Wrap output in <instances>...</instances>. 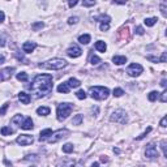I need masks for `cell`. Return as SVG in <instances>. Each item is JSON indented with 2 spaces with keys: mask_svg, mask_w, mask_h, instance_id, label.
Returning <instances> with one entry per match:
<instances>
[{
  "mask_svg": "<svg viewBox=\"0 0 167 167\" xmlns=\"http://www.w3.org/2000/svg\"><path fill=\"white\" fill-rule=\"evenodd\" d=\"M52 76L48 73H42L38 75L34 78L33 84L30 86V90L33 93V95L36 98H42V97L47 95L52 90Z\"/></svg>",
  "mask_w": 167,
  "mask_h": 167,
  "instance_id": "cell-1",
  "label": "cell"
},
{
  "mask_svg": "<svg viewBox=\"0 0 167 167\" xmlns=\"http://www.w3.org/2000/svg\"><path fill=\"white\" fill-rule=\"evenodd\" d=\"M68 65L67 60L60 59V58H54V59L46 61V63H41L39 67L41 68H45V69H52V71H60V69L65 68Z\"/></svg>",
  "mask_w": 167,
  "mask_h": 167,
  "instance_id": "cell-2",
  "label": "cell"
},
{
  "mask_svg": "<svg viewBox=\"0 0 167 167\" xmlns=\"http://www.w3.org/2000/svg\"><path fill=\"white\" fill-rule=\"evenodd\" d=\"M89 94L95 101H103L110 95V90L104 86H92L89 89Z\"/></svg>",
  "mask_w": 167,
  "mask_h": 167,
  "instance_id": "cell-3",
  "label": "cell"
},
{
  "mask_svg": "<svg viewBox=\"0 0 167 167\" xmlns=\"http://www.w3.org/2000/svg\"><path fill=\"white\" fill-rule=\"evenodd\" d=\"M72 111H73V104L67 103V102H64V103H60L59 106H58V108H56L58 120H59V122H63V120H65V119L72 114Z\"/></svg>",
  "mask_w": 167,
  "mask_h": 167,
  "instance_id": "cell-4",
  "label": "cell"
},
{
  "mask_svg": "<svg viewBox=\"0 0 167 167\" xmlns=\"http://www.w3.org/2000/svg\"><path fill=\"white\" fill-rule=\"evenodd\" d=\"M68 136H69V131L64 128V129H59L56 132H52V134L47 139V141H48V144H56V142H59L60 140L67 139Z\"/></svg>",
  "mask_w": 167,
  "mask_h": 167,
  "instance_id": "cell-5",
  "label": "cell"
},
{
  "mask_svg": "<svg viewBox=\"0 0 167 167\" xmlns=\"http://www.w3.org/2000/svg\"><path fill=\"white\" fill-rule=\"evenodd\" d=\"M110 120L111 122H115V123H122V124H125L128 122V116H127V112L124 110H116L111 114L110 116Z\"/></svg>",
  "mask_w": 167,
  "mask_h": 167,
  "instance_id": "cell-6",
  "label": "cell"
},
{
  "mask_svg": "<svg viewBox=\"0 0 167 167\" xmlns=\"http://www.w3.org/2000/svg\"><path fill=\"white\" fill-rule=\"evenodd\" d=\"M142 72H144V68L141 64H139V63H132L127 68V73L131 77H139Z\"/></svg>",
  "mask_w": 167,
  "mask_h": 167,
  "instance_id": "cell-7",
  "label": "cell"
},
{
  "mask_svg": "<svg viewBox=\"0 0 167 167\" xmlns=\"http://www.w3.org/2000/svg\"><path fill=\"white\" fill-rule=\"evenodd\" d=\"M16 142L21 146H28V145H30V144L34 142V137L30 136V134H21V136L17 137Z\"/></svg>",
  "mask_w": 167,
  "mask_h": 167,
  "instance_id": "cell-8",
  "label": "cell"
},
{
  "mask_svg": "<svg viewBox=\"0 0 167 167\" xmlns=\"http://www.w3.org/2000/svg\"><path fill=\"white\" fill-rule=\"evenodd\" d=\"M16 69L13 68V67H8V68H4L0 71V82H3V81H7L9 80L11 77L13 76V73Z\"/></svg>",
  "mask_w": 167,
  "mask_h": 167,
  "instance_id": "cell-9",
  "label": "cell"
},
{
  "mask_svg": "<svg viewBox=\"0 0 167 167\" xmlns=\"http://www.w3.org/2000/svg\"><path fill=\"white\" fill-rule=\"evenodd\" d=\"M145 157L146 158H157L158 157V150H157V146H155L154 142H150L148 146H146V150H145Z\"/></svg>",
  "mask_w": 167,
  "mask_h": 167,
  "instance_id": "cell-10",
  "label": "cell"
},
{
  "mask_svg": "<svg viewBox=\"0 0 167 167\" xmlns=\"http://www.w3.org/2000/svg\"><path fill=\"white\" fill-rule=\"evenodd\" d=\"M67 55L69 58H80L82 55V50L78 47L77 45H72L71 47L67 50Z\"/></svg>",
  "mask_w": 167,
  "mask_h": 167,
  "instance_id": "cell-11",
  "label": "cell"
},
{
  "mask_svg": "<svg viewBox=\"0 0 167 167\" xmlns=\"http://www.w3.org/2000/svg\"><path fill=\"white\" fill-rule=\"evenodd\" d=\"M36 47H37L36 42H25L24 45H22V50H24V52H26V54L33 52L34 50H36Z\"/></svg>",
  "mask_w": 167,
  "mask_h": 167,
  "instance_id": "cell-12",
  "label": "cell"
},
{
  "mask_svg": "<svg viewBox=\"0 0 167 167\" xmlns=\"http://www.w3.org/2000/svg\"><path fill=\"white\" fill-rule=\"evenodd\" d=\"M33 120H31V118H25V120L22 122V124H21V128L22 129H25V131H30V129H33Z\"/></svg>",
  "mask_w": 167,
  "mask_h": 167,
  "instance_id": "cell-13",
  "label": "cell"
},
{
  "mask_svg": "<svg viewBox=\"0 0 167 167\" xmlns=\"http://www.w3.org/2000/svg\"><path fill=\"white\" fill-rule=\"evenodd\" d=\"M127 56H123V55H115L112 58V61L116 64V65H123V64L127 63Z\"/></svg>",
  "mask_w": 167,
  "mask_h": 167,
  "instance_id": "cell-14",
  "label": "cell"
},
{
  "mask_svg": "<svg viewBox=\"0 0 167 167\" xmlns=\"http://www.w3.org/2000/svg\"><path fill=\"white\" fill-rule=\"evenodd\" d=\"M18 99H20V102H21V103H24V104H29V103H30V95L26 94L25 92L18 93Z\"/></svg>",
  "mask_w": 167,
  "mask_h": 167,
  "instance_id": "cell-15",
  "label": "cell"
},
{
  "mask_svg": "<svg viewBox=\"0 0 167 167\" xmlns=\"http://www.w3.org/2000/svg\"><path fill=\"white\" fill-rule=\"evenodd\" d=\"M52 134V131L50 129V128H46V129H43L42 132H41V134H39V141L42 142V141H45V140H47L50 136Z\"/></svg>",
  "mask_w": 167,
  "mask_h": 167,
  "instance_id": "cell-16",
  "label": "cell"
},
{
  "mask_svg": "<svg viewBox=\"0 0 167 167\" xmlns=\"http://www.w3.org/2000/svg\"><path fill=\"white\" fill-rule=\"evenodd\" d=\"M95 50H98L99 52H106V50H107L106 42H103V41H98V42H95Z\"/></svg>",
  "mask_w": 167,
  "mask_h": 167,
  "instance_id": "cell-17",
  "label": "cell"
},
{
  "mask_svg": "<svg viewBox=\"0 0 167 167\" xmlns=\"http://www.w3.org/2000/svg\"><path fill=\"white\" fill-rule=\"evenodd\" d=\"M94 20H97V21H101L102 24H110L111 17L107 16V14H99L98 17H94Z\"/></svg>",
  "mask_w": 167,
  "mask_h": 167,
  "instance_id": "cell-18",
  "label": "cell"
},
{
  "mask_svg": "<svg viewBox=\"0 0 167 167\" xmlns=\"http://www.w3.org/2000/svg\"><path fill=\"white\" fill-rule=\"evenodd\" d=\"M69 90H71V87L68 86V84L67 82H63V84H60L59 86H58V92L63 93V94H68Z\"/></svg>",
  "mask_w": 167,
  "mask_h": 167,
  "instance_id": "cell-19",
  "label": "cell"
},
{
  "mask_svg": "<svg viewBox=\"0 0 167 167\" xmlns=\"http://www.w3.org/2000/svg\"><path fill=\"white\" fill-rule=\"evenodd\" d=\"M37 114L41 116H47L50 114V107H46V106H42V107H38L37 108Z\"/></svg>",
  "mask_w": 167,
  "mask_h": 167,
  "instance_id": "cell-20",
  "label": "cell"
},
{
  "mask_svg": "<svg viewBox=\"0 0 167 167\" xmlns=\"http://www.w3.org/2000/svg\"><path fill=\"white\" fill-rule=\"evenodd\" d=\"M90 39H92L90 34H82V36L78 37V42H80L81 45H87V43L90 42Z\"/></svg>",
  "mask_w": 167,
  "mask_h": 167,
  "instance_id": "cell-21",
  "label": "cell"
},
{
  "mask_svg": "<svg viewBox=\"0 0 167 167\" xmlns=\"http://www.w3.org/2000/svg\"><path fill=\"white\" fill-rule=\"evenodd\" d=\"M0 133H1L3 136H11V134L14 133V131H13L11 127H7V125H4V127H1V129H0Z\"/></svg>",
  "mask_w": 167,
  "mask_h": 167,
  "instance_id": "cell-22",
  "label": "cell"
},
{
  "mask_svg": "<svg viewBox=\"0 0 167 167\" xmlns=\"http://www.w3.org/2000/svg\"><path fill=\"white\" fill-rule=\"evenodd\" d=\"M67 84H68V86H69V87H75V89H76V87H78V86L81 85V82L77 80V78H73V77L69 78L68 82H67Z\"/></svg>",
  "mask_w": 167,
  "mask_h": 167,
  "instance_id": "cell-23",
  "label": "cell"
},
{
  "mask_svg": "<svg viewBox=\"0 0 167 167\" xmlns=\"http://www.w3.org/2000/svg\"><path fill=\"white\" fill-rule=\"evenodd\" d=\"M157 21H158L157 17H150V18H145L144 24H145L146 26H149V28H151V26H154L155 24H157Z\"/></svg>",
  "mask_w": 167,
  "mask_h": 167,
  "instance_id": "cell-24",
  "label": "cell"
},
{
  "mask_svg": "<svg viewBox=\"0 0 167 167\" xmlns=\"http://www.w3.org/2000/svg\"><path fill=\"white\" fill-rule=\"evenodd\" d=\"M25 120V118L22 115H16V116H13V119H12V123L13 124H17L18 127H21V124H22V122Z\"/></svg>",
  "mask_w": 167,
  "mask_h": 167,
  "instance_id": "cell-25",
  "label": "cell"
},
{
  "mask_svg": "<svg viewBox=\"0 0 167 167\" xmlns=\"http://www.w3.org/2000/svg\"><path fill=\"white\" fill-rule=\"evenodd\" d=\"M75 161H72V159H64L63 161V163H60L58 167H75Z\"/></svg>",
  "mask_w": 167,
  "mask_h": 167,
  "instance_id": "cell-26",
  "label": "cell"
},
{
  "mask_svg": "<svg viewBox=\"0 0 167 167\" xmlns=\"http://www.w3.org/2000/svg\"><path fill=\"white\" fill-rule=\"evenodd\" d=\"M82 122H84V116L81 115V114H78V115H76L75 118H73L72 124H73V125H80Z\"/></svg>",
  "mask_w": 167,
  "mask_h": 167,
  "instance_id": "cell-27",
  "label": "cell"
},
{
  "mask_svg": "<svg viewBox=\"0 0 167 167\" xmlns=\"http://www.w3.org/2000/svg\"><path fill=\"white\" fill-rule=\"evenodd\" d=\"M17 80L18 81H22V82H26V81L29 80V76H28V73H25V72H20V73H17Z\"/></svg>",
  "mask_w": 167,
  "mask_h": 167,
  "instance_id": "cell-28",
  "label": "cell"
},
{
  "mask_svg": "<svg viewBox=\"0 0 167 167\" xmlns=\"http://www.w3.org/2000/svg\"><path fill=\"white\" fill-rule=\"evenodd\" d=\"M45 28V24H43L42 21H38V22H34L33 25H31V29H33L34 31H38V30H41V29H43Z\"/></svg>",
  "mask_w": 167,
  "mask_h": 167,
  "instance_id": "cell-29",
  "label": "cell"
},
{
  "mask_svg": "<svg viewBox=\"0 0 167 167\" xmlns=\"http://www.w3.org/2000/svg\"><path fill=\"white\" fill-rule=\"evenodd\" d=\"M73 150H75V148H73L72 144H65V145H63V151L64 153L69 154V153H72Z\"/></svg>",
  "mask_w": 167,
  "mask_h": 167,
  "instance_id": "cell-30",
  "label": "cell"
},
{
  "mask_svg": "<svg viewBox=\"0 0 167 167\" xmlns=\"http://www.w3.org/2000/svg\"><path fill=\"white\" fill-rule=\"evenodd\" d=\"M151 129H153V128H151V127H148V128H146V131L144 132V133H141V134H140V136H137V137H136V140H137V141H140V140L145 139V137L148 136V134L151 132Z\"/></svg>",
  "mask_w": 167,
  "mask_h": 167,
  "instance_id": "cell-31",
  "label": "cell"
},
{
  "mask_svg": "<svg viewBox=\"0 0 167 167\" xmlns=\"http://www.w3.org/2000/svg\"><path fill=\"white\" fill-rule=\"evenodd\" d=\"M158 97H159V93L158 92H150L149 93V95H148V99L150 102H154V101H157L158 99Z\"/></svg>",
  "mask_w": 167,
  "mask_h": 167,
  "instance_id": "cell-32",
  "label": "cell"
},
{
  "mask_svg": "<svg viewBox=\"0 0 167 167\" xmlns=\"http://www.w3.org/2000/svg\"><path fill=\"white\" fill-rule=\"evenodd\" d=\"M123 94H124V90L120 89V87H116V89H114V92H112V95H114V97H116V98L122 97Z\"/></svg>",
  "mask_w": 167,
  "mask_h": 167,
  "instance_id": "cell-33",
  "label": "cell"
},
{
  "mask_svg": "<svg viewBox=\"0 0 167 167\" xmlns=\"http://www.w3.org/2000/svg\"><path fill=\"white\" fill-rule=\"evenodd\" d=\"M101 63V59H99L97 55H92L90 56V64H93V65H97V64Z\"/></svg>",
  "mask_w": 167,
  "mask_h": 167,
  "instance_id": "cell-34",
  "label": "cell"
},
{
  "mask_svg": "<svg viewBox=\"0 0 167 167\" xmlns=\"http://www.w3.org/2000/svg\"><path fill=\"white\" fill-rule=\"evenodd\" d=\"M166 145H167V141H166V140H162V141H161V149H162V151H163V157H167Z\"/></svg>",
  "mask_w": 167,
  "mask_h": 167,
  "instance_id": "cell-35",
  "label": "cell"
},
{
  "mask_svg": "<svg viewBox=\"0 0 167 167\" xmlns=\"http://www.w3.org/2000/svg\"><path fill=\"white\" fill-rule=\"evenodd\" d=\"M76 97H77L78 99H85L86 98V93H85L84 90H78V92L76 93Z\"/></svg>",
  "mask_w": 167,
  "mask_h": 167,
  "instance_id": "cell-36",
  "label": "cell"
},
{
  "mask_svg": "<svg viewBox=\"0 0 167 167\" xmlns=\"http://www.w3.org/2000/svg\"><path fill=\"white\" fill-rule=\"evenodd\" d=\"M8 107H9V104L8 103H4L3 104V107L0 108V116H3V115H5V112H7V110H8Z\"/></svg>",
  "mask_w": 167,
  "mask_h": 167,
  "instance_id": "cell-37",
  "label": "cell"
},
{
  "mask_svg": "<svg viewBox=\"0 0 167 167\" xmlns=\"http://www.w3.org/2000/svg\"><path fill=\"white\" fill-rule=\"evenodd\" d=\"M77 22H78V17H69V18H68V24L69 25H76V24H77Z\"/></svg>",
  "mask_w": 167,
  "mask_h": 167,
  "instance_id": "cell-38",
  "label": "cell"
},
{
  "mask_svg": "<svg viewBox=\"0 0 167 167\" xmlns=\"http://www.w3.org/2000/svg\"><path fill=\"white\" fill-rule=\"evenodd\" d=\"M99 29H101V31H107L110 29V24H101L99 25Z\"/></svg>",
  "mask_w": 167,
  "mask_h": 167,
  "instance_id": "cell-39",
  "label": "cell"
},
{
  "mask_svg": "<svg viewBox=\"0 0 167 167\" xmlns=\"http://www.w3.org/2000/svg\"><path fill=\"white\" fill-rule=\"evenodd\" d=\"M166 101H167V90H165V92L161 94V102H162V103H166Z\"/></svg>",
  "mask_w": 167,
  "mask_h": 167,
  "instance_id": "cell-40",
  "label": "cell"
},
{
  "mask_svg": "<svg viewBox=\"0 0 167 167\" xmlns=\"http://www.w3.org/2000/svg\"><path fill=\"white\" fill-rule=\"evenodd\" d=\"M39 158H38V155L33 154V155H28V157L25 158V161H38Z\"/></svg>",
  "mask_w": 167,
  "mask_h": 167,
  "instance_id": "cell-41",
  "label": "cell"
},
{
  "mask_svg": "<svg viewBox=\"0 0 167 167\" xmlns=\"http://www.w3.org/2000/svg\"><path fill=\"white\" fill-rule=\"evenodd\" d=\"M136 33L139 34V36H142V34L145 33V30H144L142 26H137V28H136Z\"/></svg>",
  "mask_w": 167,
  "mask_h": 167,
  "instance_id": "cell-42",
  "label": "cell"
},
{
  "mask_svg": "<svg viewBox=\"0 0 167 167\" xmlns=\"http://www.w3.org/2000/svg\"><path fill=\"white\" fill-rule=\"evenodd\" d=\"M146 59L150 60V61H153V63H159V59H158V58H155V56H151V55H149Z\"/></svg>",
  "mask_w": 167,
  "mask_h": 167,
  "instance_id": "cell-43",
  "label": "cell"
},
{
  "mask_svg": "<svg viewBox=\"0 0 167 167\" xmlns=\"http://www.w3.org/2000/svg\"><path fill=\"white\" fill-rule=\"evenodd\" d=\"M166 60H167V52H163L162 56L159 58V63H166Z\"/></svg>",
  "mask_w": 167,
  "mask_h": 167,
  "instance_id": "cell-44",
  "label": "cell"
},
{
  "mask_svg": "<svg viewBox=\"0 0 167 167\" xmlns=\"http://www.w3.org/2000/svg\"><path fill=\"white\" fill-rule=\"evenodd\" d=\"M161 11H162V14L163 16H167V12H166V3H162V5H161Z\"/></svg>",
  "mask_w": 167,
  "mask_h": 167,
  "instance_id": "cell-45",
  "label": "cell"
},
{
  "mask_svg": "<svg viewBox=\"0 0 167 167\" xmlns=\"http://www.w3.org/2000/svg\"><path fill=\"white\" fill-rule=\"evenodd\" d=\"M82 5L84 7H93V5H95V1H84Z\"/></svg>",
  "mask_w": 167,
  "mask_h": 167,
  "instance_id": "cell-46",
  "label": "cell"
},
{
  "mask_svg": "<svg viewBox=\"0 0 167 167\" xmlns=\"http://www.w3.org/2000/svg\"><path fill=\"white\" fill-rule=\"evenodd\" d=\"M159 124H161V127H163V128H165V127H167V118H166V116H163V118H162V120H161V123H159Z\"/></svg>",
  "mask_w": 167,
  "mask_h": 167,
  "instance_id": "cell-47",
  "label": "cell"
},
{
  "mask_svg": "<svg viewBox=\"0 0 167 167\" xmlns=\"http://www.w3.org/2000/svg\"><path fill=\"white\" fill-rule=\"evenodd\" d=\"M77 4H78V1H77V0H71V1L68 3L69 8H73V7H75V5H77Z\"/></svg>",
  "mask_w": 167,
  "mask_h": 167,
  "instance_id": "cell-48",
  "label": "cell"
},
{
  "mask_svg": "<svg viewBox=\"0 0 167 167\" xmlns=\"http://www.w3.org/2000/svg\"><path fill=\"white\" fill-rule=\"evenodd\" d=\"M4 18H5V14H4V12H3V11H0V24H1V22L4 21Z\"/></svg>",
  "mask_w": 167,
  "mask_h": 167,
  "instance_id": "cell-49",
  "label": "cell"
},
{
  "mask_svg": "<svg viewBox=\"0 0 167 167\" xmlns=\"http://www.w3.org/2000/svg\"><path fill=\"white\" fill-rule=\"evenodd\" d=\"M161 85H162L163 87H166V78H163V80L161 81Z\"/></svg>",
  "mask_w": 167,
  "mask_h": 167,
  "instance_id": "cell-50",
  "label": "cell"
},
{
  "mask_svg": "<svg viewBox=\"0 0 167 167\" xmlns=\"http://www.w3.org/2000/svg\"><path fill=\"white\" fill-rule=\"evenodd\" d=\"M4 60H5V58L1 55V56H0V64H3V63H4Z\"/></svg>",
  "mask_w": 167,
  "mask_h": 167,
  "instance_id": "cell-51",
  "label": "cell"
},
{
  "mask_svg": "<svg viewBox=\"0 0 167 167\" xmlns=\"http://www.w3.org/2000/svg\"><path fill=\"white\" fill-rule=\"evenodd\" d=\"M90 167H99V163H98V162H94Z\"/></svg>",
  "mask_w": 167,
  "mask_h": 167,
  "instance_id": "cell-52",
  "label": "cell"
},
{
  "mask_svg": "<svg viewBox=\"0 0 167 167\" xmlns=\"http://www.w3.org/2000/svg\"><path fill=\"white\" fill-rule=\"evenodd\" d=\"M114 153H116V154H119V153H120V150H119V149H115V148H114Z\"/></svg>",
  "mask_w": 167,
  "mask_h": 167,
  "instance_id": "cell-53",
  "label": "cell"
},
{
  "mask_svg": "<svg viewBox=\"0 0 167 167\" xmlns=\"http://www.w3.org/2000/svg\"><path fill=\"white\" fill-rule=\"evenodd\" d=\"M30 167H34V166H30Z\"/></svg>",
  "mask_w": 167,
  "mask_h": 167,
  "instance_id": "cell-54",
  "label": "cell"
}]
</instances>
